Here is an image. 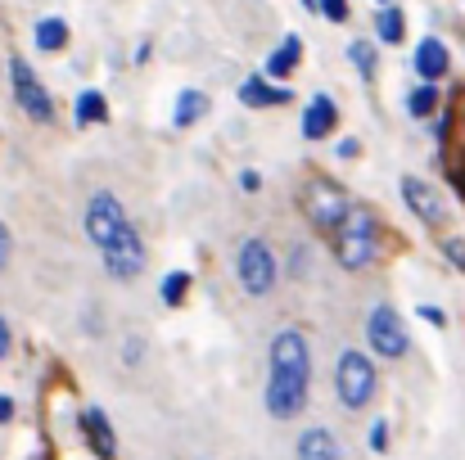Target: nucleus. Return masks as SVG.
<instances>
[{"instance_id": "obj_22", "label": "nucleus", "mask_w": 465, "mask_h": 460, "mask_svg": "<svg viewBox=\"0 0 465 460\" xmlns=\"http://www.w3.org/2000/svg\"><path fill=\"white\" fill-rule=\"evenodd\" d=\"M348 59H352V68L361 73V82H371V77H375L380 54H375V45H371V41H352V45H348Z\"/></svg>"}, {"instance_id": "obj_14", "label": "nucleus", "mask_w": 465, "mask_h": 460, "mask_svg": "<svg viewBox=\"0 0 465 460\" xmlns=\"http://www.w3.org/2000/svg\"><path fill=\"white\" fill-rule=\"evenodd\" d=\"M294 460H343V452H339V438H334L325 425H316V429H308V434L299 438Z\"/></svg>"}, {"instance_id": "obj_19", "label": "nucleus", "mask_w": 465, "mask_h": 460, "mask_svg": "<svg viewBox=\"0 0 465 460\" xmlns=\"http://www.w3.org/2000/svg\"><path fill=\"white\" fill-rule=\"evenodd\" d=\"M64 45H68V23H64V18H41V23H36V50L54 54V50H64Z\"/></svg>"}, {"instance_id": "obj_23", "label": "nucleus", "mask_w": 465, "mask_h": 460, "mask_svg": "<svg viewBox=\"0 0 465 460\" xmlns=\"http://www.w3.org/2000/svg\"><path fill=\"white\" fill-rule=\"evenodd\" d=\"M158 294H163V303L167 307H181L185 303V294H190V276H185V271H167L163 285H158Z\"/></svg>"}, {"instance_id": "obj_33", "label": "nucleus", "mask_w": 465, "mask_h": 460, "mask_svg": "<svg viewBox=\"0 0 465 460\" xmlns=\"http://www.w3.org/2000/svg\"><path fill=\"white\" fill-rule=\"evenodd\" d=\"M357 150H361V145H357V141L348 136V141H339V150H334V153H339V158H352V153H357Z\"/></svg>"}, {"instance_id": "obj_7", "label": "nucleus", "mask_w": 465, "mask_h": 460, "mask_svg": "<svg viewBox=\"0 0 465 460\" xmlns=\"http://www.w3.org/2000/svg\"><path fill=\"white\" fill-rule=\"evenodd\" d=\"M9 82H14V100H18V109H23L32 122H50V118H54V100H50V91L41 86V77L32 73V64H27L23 54L9 59Z\"/></svg>"}, {"instance_id": "obj_25", "label": "nucleus", "mask_w": 465, "mask_h": 460, "mask_svg": "<svg viewBox=\"0 0 465 460\" xmlns=\"http://www.w3.org/2000/svg\"><path fill=\"white\" fill-rule=\"evenodd\" d=\"M371 452H389V425L384 420L371 425Z\"/></svg>"}, {"instance_id": "obj_26", "label": "nucleus", "mask_w": 465, "mask_h": 460, "mask_svg": "<svg viewBox=\"0 0 465 460\" xmlns=\"http://www.w3.org/2000/svg\"><path fill=\"white\" fill-rule=\"evenodd\" d=\"M443 253L465 271V240H443Z\"/></svg>"}, {"instance_id": "obj_15", "label": "nucleus", "mask_w": 465, "mask_h": 460, "mask_svg": "<svg viewBox=\"0 0 465 460\" xmlns=\"http://www.w3.org/2000/svg\"><path fill=\"white\" fill-rule=\"evenodd\" d=\"M334 118H339L334 100H330V95H312L308 113H303V136H308V141H321V136H330V132H334Z\"/></svg>"}, {"instance_id": "obj_4", "label": "nucleus", "mask_w": 465, "mask_h": 460, "mask_svg": "<svg viewBox=\"0 0 465 460\" xmlns=\"http://www.w3.org/2000/svg\"><path fill=\"white\" fill-rule=\"evenodd\" d=\"M235 276H240V289L249 299H267L281 280V262H276L272 244L267 240H244L240 258H235Z\"/></svg>"}, {"instance_id": "obj_21", "label": "nucleus", "mask_w": 465, "mask_h": 460, "mask_svg": "<svg viewBox=\"0 0 465 460\" xmlns=\"http://www.w3.org/2000/svg\"><path fill=\"white\" fill-rule=\"evenodd\" d=\"M407 109H411V118H434V109H439V86H434V82H420V86L407 95Z\"/></svg>"}, {"instance_id": "obj_34", "label": "nucleus", "mask_w": 465, "mask_h": 460, "mask_svg": "<svg viewBox=\"0 0 465 460\" xmlns=\"http://www.w3.org/2000/svg\"><path fill=\"white\" fill-rule=\"evenodd\" d=\"M420 316H425L430 325H443V311H439V307H420Z\"/></svg>"}, {"instance_id": "obj_20", "label": "nucleus", "mask_w": 465, "mask_h": 460, "mask_svg": "<svg viewBox=\"0 0 465 460\" xmlns=\"http://www.w3.org/2000/svg\"><path fill=\"white\" fill-rule=\"evenodd\" d=\"M73 113H77V122H82V127L104 122V118H109V100H104L100 91H82V95H77V104H73Z\"/></svg>"}, {"instance_id": "obj_13", "label": "nucleus", "mask_w": 465, "mask_h": 460, "mask_svg": "<svg viewBox=\"0 0 465 460\" xmlns=\"http://www.w3.org/2000/svg\"><path fill=\"white\" fill-rule=\"evenodd\" d=\"M285 100H290V91L267 82V77H244L240 82V104H249V109H272V104H285Z\"/></svg>"}, {"instance_id": "obj_28", "label": "nucleus", "mask_w": 465, "mask_h": 460, "mask_svg": "<svg viewBox=\"0 0 465 460\" xmlns=\"http://www.w3.org/2000/svg\"><path fill=\"white\" fill-rule=\"evenodd\" d=\"M141 357H145V343H141V338H132V343L123 347V361H127V366H136Z\"/></svg>"}, {"instance_id": "obj_27", "label": "nucleus", "mask_w": 465, "mask_h": 460, "mask_svg": "<svg viewBox=\"0 0 465 460\" xmlns=\"http://www.w3.org/2000/svg\"><path fill=\"white\" fill-rule=\"evenodd\" d=\"M9 253H14V240H9V226L0 221V271L9 267Z\"/></svg>"}, {"instance_id": "obj_30", "label": "nucleus", "mask_w": 465, "mask_h": 460, "mask_svg": "<svg viewBox=\"0 0 465 460\" xmlns=\"http://www.w3.org/2000/svg\"><path fill=\"white\" fill-rule=\"evenodd\" d=\"M9 347H14V334H9V320L0 316V361L9 357Z\"/></svg>"}, {"instance_id": "obj_35", "label": "nucleus", "mask_w": 465, "mask_h": 460, "mask_svg": "<svg viewBox=\"0 0 465 460\" xmlns=\"http://www.w3.org/2000/svg\"><path fill=\"white\" fill-rule=\"evenodd\" d=\"M380 5H393V0H380Z\"/></svg>"}, {"instance_id": "obj_8", "label": "nucleus", "mask_w": 465, "mask_h": 460, "mask_svg": "<svg viewBox=\"0 0 465 460\" xmlns=\"http://www.w3.org/2000/svg\"><path fill=\"white\" fill-rule=\"evenodd\" d=\"M303 208H308L312 226H321V230H334V226H339V217H343L352 203H348V190H339L334 181L316 176V181L308 185V194H303Z\"/></svg>"}, {"instance_id": "obj_12", "label": "nucleus", "mask_w": 465, "mask_h": 460, "mask_svg": "<svg viewBox=\"0 0 465 460\" xmlns=\"http://www.w3.org/2000/svg\"><path fill=\"white\" fill-rule=\"evenodd\" d=\"M82 429H86L91 447H95V452H100L104 460L118 456V438H114V425H109V416H104L100 406H86V411H82Z\"/></svg>"}, {"instance_id": "obj_24", "label": "nucleus", "mask_w": 465, "mask_h": 460, "mask_svg": "<svg viewBox=\"0 0 465 460\" xmlns=\"http://www.w3.org/2000/svg\"><path fill=\"white\" fill-rule=\"evenodd\" d=\"M316 9H321L330 23H348V0H316Z\"/></svg>"}, {"instance_id": "obj_3", "label": "nucleus", "mask_w": 465, "mask_h": 460, "mask_svg": "<svg viewBox=\"0 0 465 460\" xmlns=\"http://www.w3.org/2000/svg\"><path fill=\"white\" fill-rule=\"evenodd\" d=\"M141 230L132 226V217H127V208L109 194V190H100V194H91V203H86V240L104 253V249H118V244H127V240H136Z\"/></svg>"}, {"instance_id": "obj_9", "label": "nucleus", "mask_w": 465, "mask_h": 460, "mask_svg": "<svg viewBox=\"0 0 465 460\" xmlns=\"http://www.w3.org/2000/svg\"><path fill=\"white\" fill-rule=\"evenodd\" d=\"M402 199H407L411 217H420L425 226H443V221H448V208H443L439 190L425 185L420 176H402Z\"/></svg>"}, {"instance_id": "obj_1", "label": "nucleus", "mask_w": 465, "mask_h": 460, "mask_svg": "<svg viewBox=\"0 0 465 460\" xmlns=\"http://www.w3.org/2000/svg\"><path fill=\"white\" fill-rule=\"evenodd\" d=\"M312 393V347L303 329H281L267 352V411L272 420H299Z\"/></svg>"}, {"instance_id": "obj_5", "label": "nucleus", "mask_w": 465, "mask_h": 460, "mask_svg": "<svg viewBox=\"0 0 465 460\" xmlns=\"http://www.w3.org/2000/svg\"><path fill=\"white\" fill-rule=\"evenodd\" d=\"M334 397L348 406V411H361L371 397H375V361L357 347L339 352V366H334Z\"/></svg>"}, {"instance_id": "obj_31", "label": "nucleus", "mask_w": 465, "mask_h": 460, "mask_svg": "<svg viewBox=\"0 0 465 460\" xmlns=\"http://www.w3.org/2000/svg\"><path fill=\"white\" fill-rule=\"evenodd\" d=\"M448 176H452V185H457V190L465 194V158H461V167H457V162L448 167Z\"/></svg>"}, {"instance_id": "obj_16", "label": "nucleus", "mask_w": 465, "mask_h": 460, "mask_svg": "<svg viewBox=\"0 0 465 460\" xmlns=\"http://www.w3.org/2000/svg\"><path fill=\"white\" fill-rule=\"evenodd\" d=\"M299 54H303V41L299 36H285L281 41V50H272V59H267V77H290L294 68H299Z\"/></svg>"}, {"instance_id": "obj_32", "label": "nucleus", "mask_w": 465, "mask_h": 460, "mask_svg": "<svg viewBox=\"0 0 465 460\" xmlns=\"http://www.w3.org/2000/svg\"><path fill=\"white\" fill-rule=\"evenodd\" d=\"M9 420H14V397L0 393V425H9Z\"/></svg>"}, {"instance_id": "obj_2", "label": "nucleus", "mask_w": 465, "mask_h": 460, "mask_svg": "<svg viewBox=\"0 0 465 460\" xmlns=\"http://www.w3.org/2000/svg\"><path fill=\"white\" fill-rule=\"evenodd\" d=\"M330 235H334V253H339V262L348 271H366L380 258V244H384V230H380L375 212L361 208V203H352Z\"/></svg>"}, {"instance_id": "obj_29", "label": "nucleus", "mask_w": 465, "mask_h": 460, "mask_svg": "<svg viewBox=\"0 0 465 460\" xmlns=\"http://www.w3.org/2000/svg\"><path fill=\"white\" fill-rule=\"evenodd\" d=\"M240 185H244V194H258L262 190V176L258 171H240Z\"/></svg>"}, {"instance_id": "obj_6", "label": "nucleus", "mask_w": 465, "mask_h": 460, "mask_svg": "<svg viewBox=\"0 0 465 460\" xmlns=\"http://www.w3.org/2000/svg\"><path fill=\"white\" fill-rule=\"evenodd\" d=\"M366 343H371V352L384 357V361H398V357L411 352V334H407L398 307H389V303L371 307V316H366Z\"/></svg>"}, {"instance_id": "obj_11", "label": "nucleus", "mask_w": 465, "mask_h": 460, "mask_svg": "<svg viewBox=\"0 0 465 460\" xmlns=\"http://www.w3.org/2000/svg\"><path fill=\"white\" fill-rule=\"evenodd\" d=\"M448 68H452L448 45H443L439 36H425V41L416 45V73H420V82H443Z\"/></svg>"}, {"instance_id": "obj_17", "label": "nucleus", "mask_w": 465, "mask_h": 460, "mask_svg": "<svg viewBox=\"0 0 465 460\" xmlns=\"http://www.w3.org/2000/svg\"><path fill=\"white\" fill-rule=\"evenodd\" d=\"M203 113H208V95L190 86V91L176 95V113H172V122H176V127H194Z\"/></svg>"}, {"instance_id": "obj_10", "label": "nucleus", "mask_w": 465, "mask_h": 460, "mask_svg": "<svg viewBox=\"0 0 465 460\" xmlns=\"http://www.w3.org/2000/svg\"><path fill=\"white\" fill-rule=\"evenodd\" d=\"M100 258H104V271H109L114 280H136V276L145 271V240L136 235V240H127V244H118V249H104Z\"/></svg>"}, {"instance_id": "obj_18", "label": "nucleus", "mask_w": 465, "mask_h": 460, "mask_svg": "<svg viewBox=\"0 0 465 460\" xmlns=\"http://www.w3.org/2000/svg\"><path fill=\"white\" fill-rule=\"evenodd\" d=\"M375 32H380L384 45H398V41L407 36V18H402V9H398V5H380V14H375Z\"/></svg>"}]
</instances>
